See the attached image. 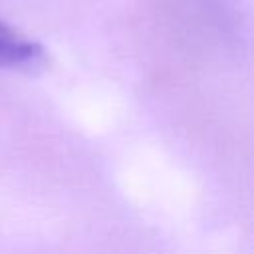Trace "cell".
<instances>
[{
	"label": "cell",
	"mask_w": 254,
	"mask_h": 254,
	"mask_svg": "<svg viewBox=\"0 0 254 254\" xmlns=\"http://www.w3.org/2000/svg\"><path fill=\"white\" fill-rule=\"evenodd\" d=\"M46 60L44 48L12 26L0 22V67L34 69Z\"/></svg>",
	"instance_id": "obj_1"
}]
</instances>
